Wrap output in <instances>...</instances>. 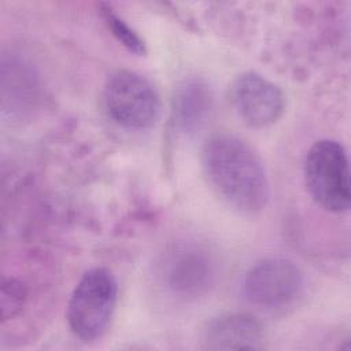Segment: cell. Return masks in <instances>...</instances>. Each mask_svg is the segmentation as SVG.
<instances>
[{"mask_svg": "<svg viewBox=\"0 0 351 351\" xmlns=\"http://www.w3.org/2000/svg\"><path fill=\"white\" fill-rule=\"evenodd\" d=\"M230 100L239 117L252 128L271 126L285 111L281 88L255 71H245L233 81Z\"/></svg>", "mask_w": 351, "mask_h": 351, "instance_id": "52a82bcc", "label": "cell"}, {"mask_svg": "<svg viewBox=\"0 0 351 351\" xmlns=\"http://www.w3.org/2000/svg\"><path fill=\"white\" fill-rule=\"evenodd\" d=\"M303 170L306 188L318 206L335 214L350 208L348 156L339 141H315L307 151Z\"/></svg>", "mask_w": 351, "mask_h": 351, "instance_id": "3957f363", "label": "cell"}, {"mask_svg": "<svg viewBox=\"0 0 351 351\" xmlns=\"http://www.w3.org/2000/svg\"><path fill=\"white\" fill-rule=\"evenodd\" d=\"M103 104L108 117L126 129H147L160 112V99L155 86L132 70H117L103 88Z\"/></svg>", "mask_w": 351, "mask_h": 351, "instance_id": "277c9868", "label": "cell"}, {"mask_svg": "<svg viewBox=\"0 0 351 351\" xmlns=\"http://www.w3.org/2000/svg\"><path fill=\"white\" fill-rule=\"evenodd\" d=\"M118 298V284L107 267H92L77 282L67 304L70 330L84 341H93L107 330Z\"/></svg>", "mask_w": 351, "mask_h": 351, "instance_id": "7a4b0ae2", "label": "cell"}, {"mask_svg": "<svg viewBox=\"0 0 351 351\" xmlns=\"http://www.w3.org/2000/svg\"><path fill=\"white\" fill-rule=\"evenodd\" d=\"M27 299L26 287L14 277H4L0 289V317L5 322L15 318L25 307Z\"/></svg>", "mask_w": 351, "mask_h": 351, "instance_id": "8fae6325", "label": "cell"}, {"mask_svg": "<svg viewBox=\"0 0 351 351\" xmlns=\"http://www.w3.org/2000/svg\"><path fill=\"white\" fill-rule=\"evenodd\" d=\"M202 166L213 189L243 213L263 210L270 182L261 156L244 140L232 134L210 137L202 149Z\"/></svg>", "mask_w": 351, "mask_h": 351, "instance_id": "6da1fadb", "label": "cell"}, {"mask_svg": "<svg viewBox=\"0 0 351 351\" xmlns=\"http://www.w3.org/2000/svg\"><path fill=\"white\" fill-rule=\"evenodd\" d=\"M303 287L299 267L287 258H265L252 265L243 280L248 302L259 307H280L291 303Z\"/></svg>", "mask_w": 351, "mask_h": 351, "instance_id": "8992f818", "label": "cell"}, {"mask_svg": "<svg viewBox=\"0 0 351 351\" xmlns=\"http://www.w3.org/2000/svg\"><path fill=\"white\" fill-rule=\"evenodd\" d=\"M263 341L261 322L245 313L215 317L203 330V343L208 350H261Z\"/></svg>", "mask_w": 351, "mask_h": 351, "instance_id": "ba28073f", "label": "cell"}, {"mask_svg": "<svg viewBox=\"0 0 351 351\" xmlns=\"http://www.w3.org/2000/svg\"><path fill=\"white\" fill-rule=\"evenodd\" d=\"M217 266L213 255L200 244L180 241L173 244L160 262L165 287L181 298L204 295L215 281Z\"/></svg>", "mask_w": 351, "mask_h": 351, "instance_id": "5b68a950", "label": "cell"}, {"mask_svg": "<svg viewBox=\"0 0 351 351\" xmlns=\"http://www.w3.org/2000/svg\"><path fill=\"white\" fill-rule=\"evenodd\" d=\"M211 106L207 86L200 82H186L174 99V117L184 130L199 128L204 122Z\"/></svg>", "mask_w": 351, "mask_h": 351, "instance_id": "9c48e42d", "label": "cell"}, {"mask_svg": "<svg viewBox=\"0 0 351 351\" xmlns=\"http://www.w3.org/2000/svg\"><path fill=\"white\" fill-rule=\"evenodd\" d=\"M101 14L104 18V22L107 27L111 30L114 37L122 43L123 47H126L130 52L137 55L145 53V44L144 40L137 34V32L130 27L119 15L114 12V10L107 4H100Z\"/></svg>", "mask_w": 351, "mask_h": 351, "instance_id": "30bf717a", "label": "cell"}]
</instances>
